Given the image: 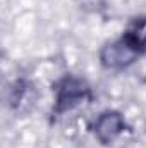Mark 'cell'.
<instances>
[{
	"mask_svg": "<svg viewBox=\"0 0 146 148\" xmlns=\"http://www.w3.org/2000/svg\"><path fill=\"white\" fill-rule=\"evenodd\" d=\"M89 86L77 77H64L55 88V110L65 112L89 100Z\"/></svg>",
	"mask_w": 146,
	"mask_h": 148,
	"instance_id": "1",
	"label": "cell"
},
{
	"mask_svg": "<svg viewBox=\"0 0 146 148\" xmlns=\"http://www.w3.org/2000/svg\"><path fill=\"white\" fill-rule=\"evenodd\" d=\"M141 53L136 52L124 38L108 43L102 48L100 52V60H102V66L107 67V69H124L127 66H131Z\"/></svg>",
	"mask_w": 146,
	"mask_h": 148,
	"instance_id": "2",
	"label": "cell"
},
{
	"mask_svg": "<svg viewBox=\"0 0 146 148\" xmlns=\"http://www.w3.org/2000/svg\"><path fill=\"white\" fill-rule=\"evenodd\" d=\"M124 127H126L124 117L115 110H107L102 112L96 117V121L93 124V133H95V136L100 143L108 145L120 136Z\"/></svg>",
	"mask_w": 146,
	"mask_h": 148,
	"instance_id": "3",
	"label": "cell"
},
{
	"mask_svg": "<svg viewBox=\"0 0 146 148\" xmlns=\"http://www.w3.org/2000/svg\"><path fill=\"white\" fill-rule=\"evenodd\" d=\"M122 38L139 53L146 50V17H134Z\"/></svg>",
	"mask_w": 146,
	"mask_h": 148,
	"instance_id": "4",
	"label": "cell"
}]
</instances>
